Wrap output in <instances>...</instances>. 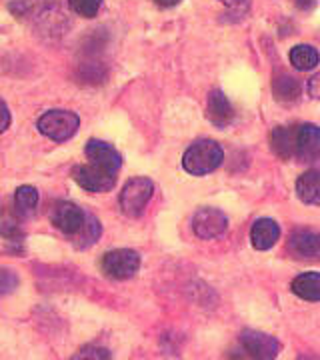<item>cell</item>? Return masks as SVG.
Returning <instances> with one entry per match:
<instances>
[{"label":"cell","instance_id":"9c48e42d","mask_svg":"<svg viewBox=\"0 0 320 360\" xmlns=\"http://www.w3.org/2000/svg\"><path fill=\"white\" fill-rule=\"evenodd\" d=\"M320 155V130L316 124H300L295 129V156L305 162L316 160Z\"/></svg>","mask_w":320,"mask_h":360},{"label":"cell","instance_id":"4fadbf2b","mask_svg":"<svg viewBox=\"0 0 320 360\" xmlns=\"http://www.w3.org/2000/svg\"><path fill=\"white\" fill-rule=\"evenodd\" d=\"M290 250L300 258H316L320 255V236L312 231H298L290 236Z\"/></svg>","mask_w":320,"mask_h":360},{"label":"cell","instance_id":"cb8c5ba5","mask_svg":"<svg viewBox=\"0 0 320 360\" xmlns=\"http://www.w3.org/2000/svg\"><path fill=\"white\" fill-rule=\"evenodd\" d=\"M11 127V112H8V106L4 104V101L0 98V134Z\"/></svg>","mask_w":320,"mask_h":360},{"label":"cell","instance_id":"d6986e66","mask_svg":"<svg viewBox=\"0 0 320 360\" xmlns=\"http://www.w3.org/2000/svg\"><path fill=\"white\" fill-rule=\"evenodd\" d=\"M272 92L281 103H293L300 96V84L293 77H279L272 82Z\"/></svg>","mask_w":320,"mask_h":360},{"label":"cell","instance_id":"ac0fdd59","mask_svg":"<svg viewBox=\"0 0 320 360\" xmlns=\"http://www.w3.org/2000/svg\"><path fill=\"white\" fill-rule=\"evenodd\" d=\"M290 63L298 70H312L319 65V52L310 44H298L290 51Z\"/></svg>","mask_w":320,"mask_h":360},{"label":"cell","instance_id":"8fae6325","mask_svg":"<svg viewBox=\"0 0 320 360\" xmlns=\"http://www.w3.org/2000/svg\"><path fill=\"white\" fill-rule=\"evenodd\" d=\"M206 118L218 127V129H224L229 127L232 120H234V110H232L229 98L224 96L222 90H212L208 94V101H206Z\"/></svg>","mask_w":320,"mask_h":360},{"label":"cell","instance_id":"ffe728a7","mask_svg":"<svg viewBox=\"0 0 320 360\" xmlns=\"http://www.w3.org/2000/svg\"><path fill=\"white\" fill-rule=\"evenodd\" d=\"M98 238H101V222L94 219L92 214H87L82 229L78 231V234L72 236V240H75V245L78 248H87V246L94 245Z\"/></svg>","mask_w":320,"mask_h":360},{"label":"cell","instance_id":"7c38bea8","mask_svg":"<svg viewBox=\"0 0 320 360\" xmlns=\"http://www.w3.org/2000/svg\"><path fill=\"white\" fill-rule=\"evenodd\" d=\"M281 229L272 219H258L250 229V240L256 250H269L279 243Z\"/></svg>","mask_w":320,"mask_h":360},{"label":"cell","instance_id":"4316f807","mask_svg":"<svg viewBox=\"0 0 320 360\" xmlns=\"http://www.w3.org/2000/svg\"><path fill=\"white\" fill-rule=\"evenodd\" d=\"M158 6H165V8H172V6H177V4H180L182 0H154Z\"/></svg>","mask_w":320,"mask_h":360},{"label":"cell","instance_id":"d4e9b609","mask_svg":"<svg viewBox=\"0 0 320 360\" xmlns=\"http://www.w3.org/2000/svg\"><path fill=\"white\" fill-rule=\"evenodd\" d=\"M224 6H229L231 11H236V13H244L250 4V0H220Z\"/></svg>","mask_w":320,"mask_h":360},{"label":"cell","instance_id":"603a6c76","mask_svg":"<svg viewBox=\"0 0 320 360\" xmlns=\"http://www.w3.org/2000/svg\"><path fill=\"white\" fill-rule=\"evenodd\" d=\"M75 359H110V352L106 348L87 347L82 348L78 354H75Z\"/></svg>","mask_w":320,"mask_h":360},{"label":"cell","instance_id":"e0dca14e","mask_svg":"<svg viewBox=\"0 0 320 360\" xmlns=\"http://www.w3.org/2000/svg\"><path fill=\"white\" fill-rule=\"evenodd\" d=\"M37 206H39V191L34 186L25 184V186L16 188V193H14V210H16L18 217H23V219L32 217Z\"/></svg>","mask_w":320,"mask_h":360},{"label":"cell","instance_id":"6da1fadb","mask_svg":"<svg viewBox=\"0 0 320 360\" xmlns=\"http://www.w3.org/2000/svg\"><path fill=\"white\" fill-rule=\"evenodd\" d=\"M224 160V153L220 144L215 141H198L182 156V167L192 176H205L215 172Z\"/></svg>","mask_w":320,"mask_h":360},{"label":"cell","instance_id":"44dd1931","mask_svg":"<svg viewBox=\"0 0 320 360\" xmlns=\"http://www.w3.org/2000/svg\"><path fill=\"white\" fill-rule=\"evenodd\" d=\"M68 4H70V8L78 16H82V18H94L98 14V11H101L103 0H68Z\"/></svg>","mask_w":320,"mask_h":360},{"label":"cell","instance_id":"5bb4252c","mask_svg":"<svg viewBox=\"0 0 320 360\" xmlns=\"http://www.w3.org/2000/svg\"><path fill=\"white\" fill-rule=\"evenodd\" d=\"M296 193L302 202L312 206L320 205V174L319 170H308L296 180Z\"/></svg>","mask_w":320,"mask_h":360},{"label":"cell","instance_id":"ba28073f","mask_svg":"<svg viewBox=\"0 0 320 360\" xmlns=\"http://www.w3.org/2000/svg\"><path fill=\"white\" fill-rule=\"evenodd\" d=\"M241 345L252 359L260 360L276 359V354L281 350V345L274 336L258 333V330H244L241 335Z\"/></svg>","mask_w":320,"mask_h":360},{"label":"cell","instance_id":"277c9868","mask_svg":"<svg viewBox=\"0 0 320 360\" xmlns=\"http://www.w3.org/2000/svg\"><path fill=\"white\" fill-rule=\"evenodd\" d=\"M141 269V257L139 252L130 248H116L106 252L103 258V270L106 276L116 281H127L132 278Z\"/></svg>","mask_w":320,"mask_h":360},{"label":"cell","instance_id":"7402d4cb","mask_svg":"<svg viewBox=\"0 0 320 360\" xmlns=\"http://www.w3.org/2000/svg\"><path fill=\"white\" fill-rule=\"evenodd\" d=\"M18 286V276L11 269H0V296L11 295Z\"/></svg>","mask_w":320,"mask_h":360},{"label":"cell","instance_id":"8992f818","mask_svg":"<svg viewBox=\"0 0 320 360\" xmlns=\"http://www.w3.org/2000/svg\"><path fill=\"white\" fill-rule=\"evenodd\" d=\"M229 229V219L218 208H200L192 217V231L203 240H212L217 236H222Z\"/></svg>","mask_w":320,"mask_h":360},{"label":"cell","instance_id":"52a82bcc","mask_svg":"<svg viewBox=\"0 0 320 360\" xmlns=\"http://www.w3.org/2000/svg\"><path fill=\"white\" fill-rule=\"evenodd\" d=\"M52 224L58 229L60 232H64L66 236H75L78 234V231L82 229L84 220H87V212L77 206L75 202H68V200H60L56 205L52 206L51 212Z\"/></svg>","mask_w":320,"mask_h":360},{"label":"cell","instance_id":"9a60e30c","mask_svg":"<svg viewBox=\"0 0 320 360\" xmlns=\"http://www.w3.org/2000/svg\"><path fill=\"white\" fill-rule=\"evenodd\" d=\"M293 292L298 298H305L310 302H319L320 300V274L319 272H305L300 276H296L293 281Z\"/></svg>","mask_w":320,"mask_h":360},{"label":"cell","instance_id":"7a4b0ae2","mask_svg":"<svg viewBox=\"0 0 320 360\" xmlns=\"http://www.w3.org/2000/svg\"><path fill=\"white\" fill-rule=\"evenodd\" d=\"M154 184L151 179H144V176H136V179H130L124 184L122 193H120V208L122 212L130 217V219H139L144 214L148 200L153 198Z\"/></svg>","mask_w":320,"mask_h":360},{"label":"cell","instance_id":"30bf717a","mask_svg":"<svg viewBox=\"0 0 320 360\" xmlns=\"http://www.w3.org/2000/svg\"><path fill=\"white\" fill-rule=\"evenodd\" d=\"M87 156H89L90 165L103 168L106 172H113V174H116L122 167V156L118 155V150L108 142L90 141L87 144Z\"/></svg>","mask_w":320,"mask_h":360},{"label":"cell","instance_id":"484cf974","mask_svg":"<svg viewBox=\"0 0 320 360\" xmlns=\"http://www.w3.org/2000/svg\"><path fill=\"white\" fill-rule=\"evenodd\" d=\"M319 82H320V75H314L310 78V84H308V92L312 98H319Z\"/></svg>","mask_w":320,"mask_h":360},{"label":"cell","instance_id":"5b68a950","mask_svg":"<svg viewBox=\"0 0 320 360\" xmlns=\"http://www.w3.org/2000/svg\"><path fill=\"white\" fill-rule=\"evenodd\" d=\"M72 179L80 188H84L87 193H108L113 191L116 184V174L106 172L103 168L94 167V165H80L72 168Z\"/></svg>","mask_w":320,"mask_h":360},{"label":"cell","instance_id":"2e32d148","mask_svg":"<svg viewBox=\"0 0 320 360\" xmlns=\"http://www.w3.org/2000/svg\"><path fill=\"white\" fill-rule=\"evenodd\" d=\"M270 146L281 156L282 160H288L295 156V129H286V127H279L272 130L270 134Z\"/></svg>","mask_w":320,"mask_h":360},{"label":"cell","instance_id":"3957f363","mask_svg":"<svg viewBox=\"0 0 320 360\" xmlns=\"http://www.w3.org/2000/svg\"><path fill=\"white\" fill-rule=\"evenodd\" d=\"M78 127H80V118L70 110H49L39 118L40 134L56 142L72 139L77 134Z\"/></svg>","mask_w":320,"mask_h":360}]
</instances>
